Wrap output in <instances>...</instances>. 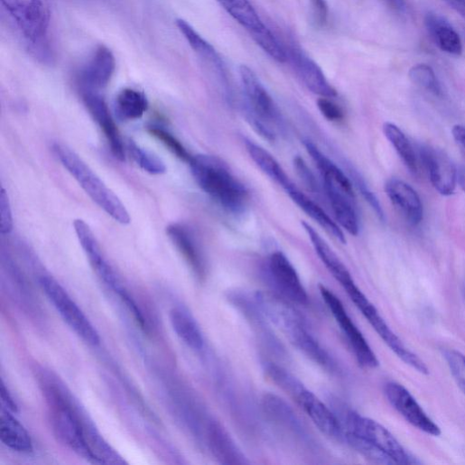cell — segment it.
Returning <instances> with one entry per match:
<instances>
[{
    "label": "cell",
    "mask_w": 465,
    "mask_h": 465,
    "mask_svg": "<svg viewBox=\"0 0 465 465\" xmlns=\"http://www.w3.org/2000/svg\"><path fill=\"white\" fill-rule=\"evenodd\" d=\"M318 107L322 115L330 121L340 122L345 117L342 108L329 98H321L318 100Z\"/></svg>",
    "instance_id": "42"
},
{
    "label": "cell",
    "mask_w": 465,
    "mask_h": 465,
    "mask_svg": "<svg viewBox=\"0 0 465 465\" xmlns=\"http://www.w3.org/2000/svg\"><path fill=\"white\" fill-rule=\"evenodd\" d=\"M0 230L4 235H9L14 230V216L12 211V206L10 202L9 196L5 189L2 191V195H0Z\"/></svg>",
    "instance_id": "40"
},
{
    "label": "cell",
    "mask_w": 465,
    "mask_h": 465,
    "mask_svg": "<svg viewBox=\"0 0 465 465\" xmlns=\"http://www.w3.org/2000/svg\"><path fill=\"white\" fill-rule=\"evenodd\" d=\"M303 144L306 151L316 163L323 179V184L332 186L349 197L356 199L352 182L339 166L325 156L312 141L304 140Z\"/></svg>",
    "instance_id": "23"
},
{
    "label": "cell",
    "mask_w": 465,
    "mask_h": 465,
    "mask_svg": "<svg viewBox=\"0 0 465 465\" xmlns=\"http://www.w3.org/2000/svg\"><path fill=\"white\" fill-rule=\"evenodd\" d=\"M207 439L211 452L220 463L226 465L249 463L228 431L219 422L209 423Z\"/></svg>",
    "instance_id": "21"
},
{
    "label": "cell",
    "mask_w": 465,
    "mask_h": 465,
    "mask_svg": "<svg viewBox=\"0 0 465 465\" xmlns=\"http://www.w3.org/2000/svg\"><path fill=\"white\" fill-rule=\"evenodd\" d=\"M261 405L265 417L274 425L289 434L294 441H299L300 443L307 445L312 443V438L302 421L284 400L275 395L265 394Z\"/></svg>",
    "instance_id": "14"
},
{
    "label": "cell",
    "mask_w": 465,
    "mask_h": 465,
    "mask_svg": "<svg viewBox=\"0 0 465 465\" xmlns=\"http://www.w3.org/2000/svg\"><path fill=\"white\" fill-rule=\"evenodd\" d=\"M425 29L434 45L442 52L460 56L462 52L460 38L451 24L442 16L429 13L424 18Z\"/></svg>",
    "instance_id": "22"
},
{
    "label": "cell",
    "mask_w": 465,
    "mask_h": 465,
    "mask_svg": "<svg viewBox=\"0 0 465 465\" xmlns=\"http://www.w3.org/2000/svg\"><path fill=\"white\" fill-rule=\"evenodd\" d=\"M318 428L326 435L345 442L341 421L316 395L309 391L302 382L289 395Z\"/></svg>",
    "instance_id": "10"
},
{
    "label": "cell",
    "mask_w": 465,
    "mask_h": 465,
    "mask_svg": "<svg viewBox=\"0 0 465 465\" xmlns=\"http://www.w3.org/2000/svg\"><path fill=\"white\" fill-rule=\"evenodd\" d=\"M321 293L340 330L346 336L353 353L360 366L376 368L379 361L367 340L351 320L342 301L326 286H321Z\"/></svg>",
    "instance_id": "9"
},
{
    "label": "cell",
    "mask_w": 465,
    "mask_h": 465,
    "mask_svg": "<svg viewBox=\"0 0 465 465\" xmlns=\"http://www.w3.org/2000/svg\"><path fill=\"white\" fill-rule=\"evenodd\" d=\"M302 226L307 233L310 240H312L321 261L336 280L339 282L343 287L354 282V279L345 264L340 260L329 244L321 237V235L312 226L305 222H302Z\"/></svg>",
    "instance_id": "25"
},
{
    "label": "cell",
    "mask_w": 465,
    "mask_h": 465,
    "mask_svg": "<svg viewBox=\"0 0 465 465\" xmlns=\"http://www.w3.org/2000/svg\"><path fill=\"white\" fill-rule=\"evenodd\" d=\"M149 133L159 139L178 159L190 163L192 157L183 144L170 131L162 126H152Z\"/></svg>",
    "instance_id": "38"
},
{
    "label": "cell",
    "mask_w": 465,
    "mask_h": 465,
    "mask_svg": "<svg viewBox=\"0 0 465 465\" xmlns=\"http://www.w3.org/2000/svg\"><path fill=\"white\" fill-rule=\"evenodd\" d=\"M344 432L352 433L371 443L387 455L396 464L415 465L422 461L408 451L381 423L354 411H348L341 421Z\"/></svg>",
    "instance_id": "5"
},
{
    "label": "cell",
    "mask_w": 465,
    "mask_h": 465,
    "mask_svg": "<svg viewBox=\"0 0 465 465\" xmlns=\"http://www.w3.org/2000/svg\"><path fill=\"white\" fill-rule=\"evenodd\" d=\"M384 2L397 14H404L406 11V0H384Z\"/></svg>",
    "instance_id": "48"
},
{
    "label": "cell",
    "mask_w": 465,
    "mask_h": 465,
    "mask_svg": "<svg viewBox=\"0 0 465 465\" xmlns=\"http://www.w3.org/2000/svg\"><path fill=\"white\" fill-rule=\"evenodd\" d=\"M40 283L47 297L68 326L84 342L90 346H98L100 342L98 332L60 283L50 275L42 276Z\"/></svg>",
    "instance_id": "7"
},
{
    "label": "cell",
    "mask_w": 465,
    "mask_h": 465,
    "mask_svg": "<svg viewBox=\"0 0 465 465\" xmlns=\"http://www.w3.org/2000/svg\"><path fill=\"white\" fill-rule=\"evenodd\" d=\"M383 131L405 167L412 174L417 175L419 172L418 158L413 144L405 134L396 125L389 122L384 124Z\"/></svg>",
    "instance_id": "32"
},
{
    "label": "cell",
    "mask_w": 465,
    "mask_h": 465,
    "mask_svg": "<svg viewBox=\"0 0 465 465\" xmlns=\"http://www.w3.org/2000/svg\"><path fill=\"white\" fill-rule=\"evenodd\" d=\"M293 166L296 170L297 174L304 182V184L308 187V189L312 190L314 192L319 191V184L314 174L310 171L303 162L302 159L296 157L293 160Z\"/></svg>",
    "instance_id": "43"
},
{
    "label": "cell",
    "mask_w": 465,
    "mask_h": 465,
    "mask_svg": "<svg viewBox=\"0 0 465 465\" xmlns=\"http://www.w3.org/2000/svg\"><path fill=\"white\" fill-rule=\"evenodd\" d=\"M306 358L330 373L338 372V365L330 353L321 346L309 328L298 331L288 339Z\"/></svg>",
    "instance_id": "27"
},
{
    "label": "cell",
    "mask_w": 465,
    "mask_h": 465,
    "mask_svg": "<svg viewBox=\"0 0 465 465\" xmlns=\"http://www.w3.org/2000/svg\"><path fill=\"white\" fill-rule=\"evenodd\" d=\"M385 189L393 206L409 224L417 226L422 222L423 204L410 185L400 180L391 179L386 182Z\"/></svg>",
    "instance_id": "19"
},
{
    "label": "cell",
    "mask_w": 465,
    "mask_h": 465,
    "mask_svg": "<svg viewBox=\"0 0 465 465\" xmlns=\"http://www.w3.org/2000/svg\"><path fill=\"white\" fill-rule=\"evenodd\" d=\"M409 79L415 86L426 92L438 98L442 96V85L429 65L418 64L412 67L409 70Z\"/></svg>",
    "instance_id": "35"
},
{
    "label": "cell",
    "mask_w": 465,
    "mask_h": 465,
    "mask_svg": "<svg viewBox=\"0 0 465 465\" xmlns=\"http://www.w3.org/2000/svg\"><path fill=\"white\" fill-rule=\"evenodd\" d=\"M285 192L308 217L315 220L334 238L342 244L347 243L346 237L338 224L316 202L301 192L295 185L290 187Z\"/></svg>",
    "instance_id": "28"
},
{
    "label": "cell",
    "mask_w": 465,
    "mask_h": 465,
    "mask_svg": "<svg viewBox=\"0 0 465 465\" xmlns=\"http://www.w3.org/2000/svg\"><path fill=\"white\" fill-rule=\"evenodd\" d=\"M116 65L113 52L104 45L98 47L79 74L78 82L81 92H98L107 88L115 73Z\"/></svg>",
    "instance_id": "17"
},
{
    "label": "cell",
    "mask_w": 465,
    "mask_h": 465,
    "mask_svg": "<svg viewBox=\"0 0 465 465\" xmlns=\"http://www.w3.org/2000/svg\"><path fill=\"white\" fill-rule=\"evenodd\" d=\"M451 134L457 145L465 154V126L461 125L454 126Z\"/></svg>",
    "instance_id": "46"
},
{
    "label": "cell",
    "mask_w": 465,
    "mask_h": 465,
    "mask_svg": "<svg viewBox=\"0 0 465 465\" xmlns=\"http://www.w3.org/2000/svg\"><path fill=\"white\" fill-rule=\"evenodd\" d=\"M167 234L196 275L203 278L206 274V259L194 231L185 225L172 224L167 228Z\"/></svg>",
    "instance_id": "20"
},
{
    "label": "cell",
    "mask_w": 465,
    "mask_h": 465,
    "mask_svg": "<svg viewBox=\"0 0 465 465\" xmlns=\"http://www.w3.org/2000/svg\"><path fill=\"white\" fill-rule=\"evenodd\" d=\"M25 39L33 46L45 42L51 23L49 0H2Z\"/></svg>",
    "instance_id": "8"
},
{
    "label": "cell",
    "mask_w": 465,
    "mask_h": 465,
    "mask_svg": "<svg viewBox=\"0 0 465 465\" xmlns=\"http://www.w3.org/2000/svg\"><path fill=\"white\" fill-rule=\"evenodd\" d=\"M249 33L256 43L274 60L280 63L287 60L285 49L265 25Z\"/></svg>",
    "instance_id": "36"
},
{
    "label": "cell",
    "mask_w": 465,
    "mask_h": 465,
    "mask_svg": "<svg viewBox=\"0 0 465 465\" xmlns=\"http://www.w3.org/2000/svg\"><path fill=\"white\" fill-rule=\"evenodd\" d=\"M172 326L181 340L194 351L204 348V337L195 319L186 309L175 307L170 314Z\"/></svg>",
    "instance_id": "29"
},
{
    "label": "cell",
    "mask_w": 465,
    "mask_h": 465,
    "mask_svg": "<svg viewBox=\"0 0 465 465\" xmlns=\"http://www.w3.org/2000/svg\"><path fill=\"white\" fill-rule=\"evenodd\" d=\"M312 17L319 28L325 27L329 20V5L327 0H310Z\"/></svg>",
    "instance_id": "44"
},
{
    "label": "cell",
    "mask_w": 465,
    "mask_h": 465,
    "mask_svg": "<svg viewBox=\"0 0 465 465\" xmlns=\"http://www.w3.org/2000/svg\"><path fill=\"white\" fill-rule=\"evenodd\" d=\"M79 243L98 276L116 293L124 290L117 274L103 255L97 238L89 226L82 219L74 222Z\"/></svg>",
    "instance_id": "15"
},
{
    "label": "cell",
    "mask_w": 465,
    "mask_h": 465,
    "mask_svg": "<svg viewBox=\"0 0 465 465\" xmlns=\"http://www.w3.org/2000/svg\"><path fill=\"white\" fill-rule=\"evenodd\" d=\"M344 289L367 322L397 358L420 374L428 375L429 369L424 362L417 355L410 351L391 330L377 307L357 285L356 282L354 281L348 284Z\"/></svg>",
    "instance_id": "6"
},
{
    "label": "cell",
    "mask_w": 465,
    "mask_h": 465,
    "mask_svg": "<svg viewBox=\"0 0 465 465\" xmlns=\"http://www.w3.org/2000/svg\"><path fill=\"white\" fill-rule=\"evenodd\" d=\"M465 21V0H444Z\"/></svg>",
    "instance_id": "47"
},
{
    "label": "cell",
    "mask_w": 465,
    "mask_h": 465,
    "mask_svg": "<svg viewBox=\"0 0 465 465\" xmlns=\"http://www.w3.org/2000/svg\"><path fill=\"white\" fill-rule=\"evenodd\" d=\"M81 95L88 110L103 132L113 156L125 162L123 140L104 98L95 91H83Z\"/></svg>",
    "instance_id": "16"
},
{
    "label": "cell",
    "mask_w": 465,
    "mask_h": 465,
    "mask_svg": "<svg viewBox=\"0 0 465 465\" xmlns=\"http://www.w3.org/2000/svg\"><path fill=\"white\" fill-rule=\"evenodd\" d=\"M385 395L390 405L414 427L432 436L441 434L440 427L402 385L395 382L386 384Z\"/></svg>",
    "instance_id": "12"
},
{
    "label": "cell",
    "mask_w": 465,
    "mask_h": 465,
    "mask_svg": "<svg viewBox=\"0 0 465 465\" xmlns=\"http://www.w3.org/2000/svg\"><path fill=\"white\" fill-rule=\"evenodd\" d=\"M46 395L53 431L61 442L92 462L121 464L124 461L102 436L82 420L60 390L49 388Z\"/></svg>",
    "instance_id": "1"
},
{
    "label": "cell",
    "mask_w": 465,
    "mask_h": 465,
    "mask_svg": "<svg viewBox=\"0 0 465 465\" xmlns=\"http://www.w3.org/2000/svg\"><path fill=\"white\" fill-rule=\"evenodd\" d=\"M128 150L134 162L145 172L151 175L166 173L165 163L156 154L140 147L135 142H130Z\"/></svg>",
    "instance_id": "37"
},
{
    "label": "cell",
    "mask_w": 465,
    "mask_h": 465,
    "mask_svg": "<svg viewBox=\"0 0 465 465\" xmlns=\"http://www.w3.org/2000/svg\"><path fill=\"white\" fill-rule=\"evenodd\" d=\"M420 156L435 191L442 196L453 194L457 185V170L447 153L432 146L423 147Z\"/></svg>",
    "instance_id": "13"
},
{
    "label": "cell",
    "mask_w": 465,
    "mask_h": 465,
    "mask_svg": "<svg viewBox=\"0 0 465 465\" xmlns=\"http://www.w3.org/2000/svg\"><path fill=\"white\" fill-rule=\"evenodd\" d=\"M0 397H2L3 409L13 414L18 412V405L4 382L2 384V390H0Z\"/></svg>",
    "instance_id": "45"
},
{
    "label": "cell",
    "mask_w": 465,
    "mask_h": 465,
    "mask_svg": "<svg viewBox=\"0 0 465 465\" xmlns=\"http://www.w3.org/2000/svg\"><path fill=\"white\" fill-rule=\"evenodd\" d=\"M323 189L338 222L350 235L358 236L360 228L356 199L330 185L323 184Z\"/></svg>",
    "instance_id": "24"
},
{
    "label": "cell",
    "mask_w": 465,
    "mask_h": 465,
    "mask_svg": "<svg viewBox=\"0 0 465 465\" xmlns=\"http://www.w3.org/2000/svg\"><path fill=\"white\" fill-rule=\"evenodd\" d=\"M286 53L297 76L310 91L322 98L338 96L321 68L312 58L297 48H291Z\"/></svg>",
    "instance_id": "18"
},
{
    "label": "cell",
    "mask_w": 465,
    "mask_h": 465,
    "mask_svg": "<svg viewBox=\"0 0 465 465\" xmlns=\"http://www.w3.org/2000/svg\"><path fill=\"white\" fill-rule=\"evenodd\" d=\"M147 109L148 100L145 95L136 89L124 88L116 98V112L122 120L139 119Z\"/></svg>",
    "instance_id": "33"
},
{
    "label": "cell",
    "mask_w": 465,
    "mask_h": 465,
    "mask_svg": "<svg viewBox=\"0 0 465 465\" xmlns=\"http://www.w3.org/2000/svg\"><path fill=\"white\" fill-rule=\"evenodd\" d=\"M353 180L365 198V200L368 202L370 207L373 209V210L376 212L377 216L379 218L381 221L385 220V213L382 209V206L377 198V196L374 194V192L368 188L367 184L366 183L365 180L361 178L360 175L356 173L353 175Z\"/></svg>",
    "instance_id": "41"
},
{
    "label": "cell",
    "mask_w": 465,
    "mask_h": 465,
    "mask_svg": "<svg viewBox=\"0 0 465 465\" xmlns=\"http://www.w3.org/2000/svg\"><path fill=\"white\" fill-rule=\"evenodd\" d=\"M53 149L64 168L101 209L122 225L130 223V217L124 204L78 153L60 144H56Z\"/></svg>",
    "instance_id": "3"
},
{
    "label": "cell",
    "mask_w": 465,
    "mask_h": 465,
    "mask_svg": "<svg viewBox=\"0 0 465 465\" xmlns=\"http://www.w3.org/2000/svg\"><path fill=\"white\" fill-rule=\"evenodd\" d=\"M218 2L248 33L258 30L265 25L249 0H218Z\"/></svg>",
    "instance_id": "34"
},
{
    "label": "cell",
    "mask_w": 465,
    "mask_h": 465,
    "mask_svg": "<svg viewBox=\"0 0 465 465\" xmlns=\"http://www.w3.org/2000/svg\"><path fill=\"white\" fill-rule=\"evenodd\" d=\"M245 144L256 165L284 191L293 185L281 165L268 151L250 140H246Z\"/></svg>",
    "instance_id": "31"
},
{
    "label": "cell",
    "mask_w": 465,
    "mask_h": 465,
    "mask_svg": "<svg viewBox=\"0 0 465 465\" xmlns=\"http://www.w3.org/2000/svg\"><path fill=\"white\" fill-rule=\"evenodd\" d=\"M0 440L15 451H33V442L27 429L13 413L5 409L0 415Z\"/></svg>",
    "instance_id": "26"
},
{
    "label": "cell",
    "mask_w": 465,
    "mask_h": 465,
    "mask_svg": "<svg viewBox=\"0 0 465 465\" xmlns=\"http://www.w3.org/2000/svg\"><path fill=\"white\" fill-rule=\"evenodd\" d=\"M177 27L183 34L191 49L207 63L211 65L219 76L227 80L226 68L216 50L204 40L191 24L184 20H178Z\"/></svg>",
    "instance_id": "30"
},
{
    "label": "cell",
    "mask_w": 465,
    "mask_h": 465,
    "mask_svg": "<svg viewBox=\"0 0 465 465\" xmlns=\"http://www.w3.org/2000/svg\"><path fill=\"white\" fill-rule=\"evenodd\" d=\"M442 356L455 383L465 394V356L452 349L444 350Z\"/></svg>",
    "instance_id": "39"
},
{
    "label": "cell",
    "mask_w": 465,
    "mask_h": 465,
    "mask_svg": "<svg viewBox=\"0 0 465 465\" xmlns=\"http://www.w3.org/2000/svg\"><path fill=\"white\" fill-rule=\"evenodd\" d=\"M239 72L246 98V117L257 133L274 141L276 130L284 128L282 115L256 73L246 65L240 67Z\"/></svg>",
    "instance_id": "4"
},
{
    "label": "cell",
    "mask_w": 465,
    "mask_h": 465,
    "mask_svg": "<svg viewBox=\"0 0 465 465\" xmlns=\"http://www.w3.org/2000/svg\"><path fill=\"white\" fill-rule=\"evenodd\" d=\"M267 274L278 294L291 302L301 305L308 303L307 292L295 268L282 252H274L269 256Z\"/></svg>",
    "instance_id": "11"
},
{
    "label": "cell",
    "mask_w": 465,
    "mask_h": 465,
    "mask_svg": "<svg viewBox=\"0 0 465 465\" xmlns=\"http://www.w3.org/2000/svg\"><path fill=\"white\" fill-rule=\"evenodd\" d=\"M189 164L200 188L224 210L234 215L245 210L248 192L223 161L198 154Z\"/></svg>",
    "instance_id": "2"
},
{
    "label": "cell",
    "mask_w": 465,
    "mask_h": 465,
    "mask_svg": "<svg viewBox=\"0 0 465 465\" xmlns=\"http://www.w3.org/2000/svg\"><path fill=\"white\" fill-rule=\"evenodd\" d=\"M457 183L461 189V191L465 193V170H460L457 172Z\"/></svg>",
    "instance_id": "49"
}]
</instances>
